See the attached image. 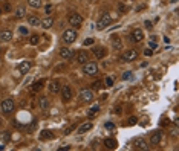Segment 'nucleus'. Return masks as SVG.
<instances>
[{
    "instance_id": "nucleus-1",
    "label": "nucleus",
    "mask_w": 179,
    "mask_h": 151,
    "mask_svg": "<svg viewBox=\"0 0 179 151\" xmlns=\"http://www.w3.org/2000/svg\"><path fill=\"white\" fill-rule=\"evenodd\" d=\"M77 31L74 29V28H71V29H66L64 32H63V41L66 43V44H72L75 40H77Z\"/></svg>"
},
{
    "instance_id": "nucleus-2",
    "label": "nucleus",
    "mask_w": 179,
    "mask_h": 151,
    "mask_svg": "<svg viewBox=\"0 0 179 151\" xmlns=\"http://www.w3.org/2000/svg\"><path fill=\"white\" fill-rule=\"evenodd\" d=\"M67 20H69V23H71V26H72L74 29H77V28H80V26L83 25V17H81L80 14H77V12L69 14Z\"/></svg>"
},
{
    "instance_id": "nucleus-3",
    "label": "nucleus",
    "mask_w": 179,
    "mask_h": 151,
    "mask_svg": "<svg viewBox=\"0 0 179 151\" xmlns=\"http://www.w3.org/2000/svg\"><path fill=\"white\" fill-rule=\"evenodd\" d=\"M110 23H112V17H110L107 12H104V14L101 15V18L96 22V29L103 31V29H106V28H107Z\"/></svg>"
},
{
    "instance_id": "nucleus-4",
    "label": "nucleus",
    "mask_w": 179,
    "mask_h": 151,
    "mask_svg": "<svg viewBox=\"0 0 179 151\" xmlns=\"http://www.w3.org/2000/svg\"><path fill=\"white\" fill-rule=\"evenodd\" d=\"M15 104H14V99L8 98V99H3V102L0 104V109H2V113L5 114H9L12 110H14Z\"/></svg>"
},
{
    "instance_id": "nucleus-5",
    "label": "nucleus",
    "mask_w": 179,
    "mask_h": 151,
    "mask_svg": "<svg viewBox=\"0 0 179 151\" xmlns=\"http://www.w3.org/2000/svg\"><path fill=\"white\" fill-rule=\"evenodd\" d=\"M132 145H133L135 150H139V151H147L148 150V145H147V142L142 139V137H136L132 141Z\"/></svg>"
},
{
    "instance_id": "nucleus-6",
    "label": "nucleus",
    "mask_w": 179,
    "mask_h": 151,
    "mask_svg": "<svg viewBox=\"0 0 179 151\" xmlns=\"http://www.w3.org/2000/svg\"><path fill=\"white\" fill-rule=\"evenodd\" d=\"M83 72H84L86 75H89V76L96 75V74H98V66H96V63H86Z\"/></svg>"
},
{
    "instance_id": "nucleus-7",
    "label": "nucleus",
    "mask_w": 179,
    "mask_h": 151,
    "mask_svg": "<svg viewBox=\"0 0 179 151\" xmlns=\"http://www.w3.org/2000/svg\"><path fill=\"white\" fill-rule=\"evenodd\" d=\"M61 96H63V101L64 102H69L71 101V98H72V89H71V85H61Z\"/></svg>"
},
{
    "instance_id": "nucleus-8",
    "label": "nucleus",
    "mask_w": 179,
    "mask_h": 151,
    "mask_svg": "<svg viewBox=\"0 0 179 151\" xmlns=\"http://www.w3.org/2000/svg\"><path fill=\"white\" fill-rule=\"evenodd\" d=\"M138 58V50L136 49H130V50H127V52H124L123 54V57H121V60L123 61H133V60H136Z\"/></svg>"
},
{
    "instance_id": "nucleus-9",
    "label": "nucleus",
    "mask_w": 179,
    "mask_h": 151,
    "mask_svg": "<svg viewBox=\"0 0 179 151\" xmlns=\"http://www.w3.org/2000/svg\"><path fill=\"white\" fill-rule=\"evenodd\" d=\"M93 92L89 90V89H84V90H81L80 92V99L83 101V102H90L92 99H93Z\"/></svg>"
},
{
    "instance_id": "nucleus-10",
    "label": "nucleus",
    "mask_w": 179,
    "mask_h": 151,
    "mask_svg": "<svg viewBox=\"0 0 179 151\" xmlns=\"http://www.w3.org/2000/svg\"><path fill=\"white\" fill-rule=\"evenodd\" d=\"M74 55H75V52H74L71 47H61V49H60V57H61L63 60H72Z\"/></svg>"
},
{
    "instance_id": "nucleus-11",
    "label": "nucleus",
    "mask_w": 179,
    "mask_h": 151,
    "mask_svg": "<svg viewBox=\"0 0 179 151\" xmlns=\"http://www.w3.org/2000/svg\"><path fill=\"white\" fill-rule=\"evenodd\" d=\"M92 52H93L95 58H98V60H101V58L106 57V49L101 47V46H93V47H92Z\"/></svg>"
},
{
    "instance_id": "nucleus-12",
    "label": "nucleus",
    "mask_w": 179,
    "mask_h": 151,
    "mask_svg": "<svg viewBox=\"0 0 179 151\" xmlns=\"http://www.w3.org/2000/svg\"><path fill=\"white\" fill-rule=\"evenodd\" d=\"M130 38H132V41H135V43L142 41V38H144V32H142V29H133Z\"/></svg>"
},
{
    "instance_id": "nucleus-13",
    "label": "nucleus",
    "mask_w": 179,
    "mask_h": 151,
    "mask_svg": "<svg viewBox=\"0 0 179 151\" xmlns=\"http://www.w3.org/2000/svg\"><path fill=\"white\" fill-rule=\"evenodd\" d=\"M87 60H89V54H87L86 50H80V52L77 54V61H78L80 64H86Z\"/></svg>"
},
{
    "instance_id": "nucleus-14",
    "label": "nucleus",
    "mask_w": 179,
    "mask_h": 151,
    "mask_svg": "<svg viewBox=\"0 0 179 151\" xmlns=\"http://www.w3.org/2000/svg\"><path fill=\"white\" fill-rule=\"evenodd\" d=\"M161 139H162V133H161V131H155V133H152V136H150V144H152V145H158V144L161 142Z\"/></svg>"
},
{
    "instance_id": "nucleus-15",
    "label": "nucleus",
    "mask_w": 179,
    "mask_h": 151,
    "mask_svg": "<svg viewBox=\"0 0 179 151\" xmlns=\"http://www.w3.org/2000/svg\"><path fill=\"white\" fill-rule=\"evenodd\" d=\"M61 90V84L58 82V81H52L51 84H49V92L51 93H58Z\"/></svg>"
},
{
    "instance_id": "nucleus-16",
    "label": "nucleus",
    "mask_w": 179,
    "mask_h": 151,
    "mask_svg": "<svg viewBox=\"0 0 179 151\" xmlns=\"http://www.w3.org/2000/svg\"><path fill=\"white\" fill-rule=\"evenodd\" d=\"M31 61H23V63H20L18 64V70L22 72V74H26V72H29V69H31Z\"/></svg>"
},
{
    "instance_id": "nucleus-17",
    "label": "nucleus",
    "mask_w": 179,
    "mask_h": 151,
    "mask_svg": "<svg viewBox=\"0 0 179 151\" xmlns=\"http://www.w3.org/2000/svg\"><path fill=\"white\" fill-rule=\"evenodd\" d=\"M11 38H12V32H11V31L5 29V31L0 32V40H2V41H11Z\"/></svg>"
},
{
    "instance_id": "nucleus-18",
    "label": "nucleus",
    "mask_w": 179,
    "mask_h": 151,
    "mask_svg": "<svg viewBox=\"0 0 179 151\" xmlns=\"http://www.w3.org/2000/svg\"><path fill=\"white\" fill-rule=\"evenodd\" d=\"M28 23H29L31 26H40L42 20H40L37 15H29V17H28Z\"/></svg>"
},
{
    "instance_id": "nucleus-19",
    "label": "nucleus",
    "mask_w": 179,
    "mask_h": 151,
    "mask_svg": "<svg viewBox=\"0 0 179 151\" xmlns=\"http://www.w3.org/2000/svg\"><path fill=\"white\" fill-rule=\"evenodd\" d=\"M43 87H45V81H39V82H35V84L31 87V93H39Z\"/></svg>"
},
{
    "instance_id": "nucleus-20",
    "label": "nucleus",
    "mask_w": 179,
    "mask_h": 151,
    "mask_svg": "<svg viewBox=\"0 0 179 151\" xmlns=\"http://www.w3.org/2000/svg\"><path fill=\"white\" fill-rule=\"evenodd\" d=\"M112 47H113V49H121V47H123L121 38L116 37V35H113V37H112Z\"/></svg>"
},
{
    "instance_id": "nucleus-21",
    "label": "nucleus",
    "mask_w": 179,
    "mask_h": 151,
    "mask_svg": "<svg viewBox=\"0 0 179 151\" xmlns=\"http://www.w3.org/2000/svg\"><path fill=\"white\" fill-rule=\"evenodd\" d=\"M89 130H92V122H84V124H81V125H80L78 133H80V134H83V133H86V131H89Z\"/></svg>"
},
{
    "instance_id": "nucleus-22",
    "label": "nucleus",
    "mask_w": 179,
    "mask_h": 151,
    "mask_svg": "<svg viewBox=\"0 0 179 151\" xmlns=\"http://www.w3.org/2000/svg\"><path fill=\"white\" fill-rule=\"evenodd\" d=\"M45 29H49V28H52V25H54V18L52 17H46L45 20H42V23H40Z\"/></svg>"
},
{
    "instance_id": "nucleus-23",
    "label": "nucleus",
    "mask_w": 179,
    "mask_h": 151,
    "mask_svg": "<svg viewBox=\"0 0 179 151\" xmlns=\"http://www.w3.org/2000/svg\"><path fill=\"white\" fill-rule=\"evenodd\" d=\"M104 145H106V148H109V150H115V148H116V141L109 137V139L104 141Z\"/></svg>"
},
{
    "instance_id": "nucleus-24",
    "label": "nucleus",
    "mask_w": 179,
    "mask_h": 151,
    "mask_svg": "<svg viewBox=\"0 0 179 151\" xmlns=\"http://www.w3.org/2000/svg\"><path fill=\"white\" fill-rule=\"evenodd\" d=\"M25 14H26V9H25V6H18V8L15 9V17H17V18H22V17H25Z\"/></svg>"
},
{
    "instance_id": "nucleus-25",
    "label": "nucleus",
    "mask_w": 179,
    "mask_h": 151,
    "mask_svg": "<svg viewBox=\"0 0 179 151\" xmlns=\"http://www.w3.org/2000/svg\"><path fill=\"white\" fill-rule=\"evenodd\" d=\"M28 5H29L31 8L37 9V8H40V6H42V0H28Z\"/></svg>"
},
{
    "instance_id": "nucleus-26",
    "label": "nucleus",
    "mask_w": 179,
    "mask_h": 151,
    "mask_svg": "<svg viewBox=\"0 0 179 151\" xmlns=\"http://www.w3.org/2000/svg\"><path fill=\"white\" fill-rule=\"evenodd\" d=\"M47 107H49V101H47V98H46V96L40 98V109H42V110H46Z\"/></svg>"
},
{
    "instance_id": "nucleus-27",
    "label": "nucleus",
    "mask_w": 179,
    "mask_h": 151,
    "mask_svg": "<svg viewBox=\"0 0 179 151\" xmlns=\"http://www.w3.org/2000/svg\"><path fill=\"white\" fill-rule=\"evenodd\" d=\"M52 137H54L52 131H42V134H40V139H42V141H46V139H52Z\"/></svg>"
},
{
    "instance_id": "nucleus-28",
    "label": "nucleus",
    "mask_w": 179,
    "mask_h": 151,
    "mask_svg": "<svg viewBox=\"0 0 179 151\" xmlns=\"http://www.w3.org/2000/svg\"><path fill=\"white\" fill-rule=\"evenodd\" d=\"M75 128H77V124H72V125H69V127H66V128H64L63 134H66V136H67V134H71V133H72Z\"/></svg>"
},
{
    "instance_id": "nucleus-29",
    "label": "nucleus",
    "mask_w": 179,
    "mask_h": 151,
    "mask_svg": "<svg viewBox=\"0 0 179 151\" xmlns=\"http://www.w3.org/2000/svg\"><path fill=\"white\" fill-rule=\"evenodd\" d=\"M98 112H100V105H93V107H90V110L87 112V116H89V117H92L93 114H96Z\"/></svg>"
},
{
    "instance_id": "nucleus-30",
    "label": "nucleus",
    "mask_w": 179,
    "mask_h": 151,
    "mask_svg": "<svg viewBox=\"0 0 179 151\" xmlns=\"http://www.w3.org/2000/svg\"><path fill=\"white\" fill-rule=\"evenodd\" d=\"M2 139H3V142H9L11 141V133L9 131H3L2 133Z\"/></svg>"
},
{
    "instance_id": "nucleus-31",
    "label": "nucleus",
    "mask_w": 179,
    "mask_h": 151,
    "mask_svg": "<svg viewBox=\"0 0 179 151\" xmlns=\"http://www.w3.org/2000/svg\"><path fill=\"white\" fill-rule=\"evenodd\" d=\"M103 85H104V84H103L101 81H95V82L92 84V90H100Z\"/></svg>"
},
{
    "instance_id": "nucleus-32",
    "label": "nucleus",
    "mask_w": 179,
    "mask_h": 151,
    "mask_svg": "<svg viewBox=\"0 0 179 151\" xmlns=\"http://www.w3.org/2000/svg\"><path fill=\"white\" fill-rule=\"evenodd\" d=\"M104 85H106V87H112V85H113V78L107 76V78L104 79Z\"/></svg>"
},
{
    "instance_id": "nucleus-33",
    "label": "nucleus",
    "mask_w": 179,
    "mask_h": 151,
    "mask_svg": "<svg viewBox=\"0 0 179 151\" xmlns=\"http://www.w3.org/2000/svg\"><path fill=\"white\" fill-rule=\"evenodd\" d=\"M39 40H40L39 35H32V37L29 38V43H31V44H37V43H39Z\"/></svg>"
},
{
    "instance_id": "nucleus-34",
    "label": "nucleus",
    "mask_w": 179,
    "mask_h": 151,
    "mask_svg": "<svg viewBox=\"0 0 179 151\" xmlns=\"http://www.w3.org/2000/svg\"><path fill=\"white\" fill-rule=\"evenodd\" d=\"M148 47H150V50H153V49H156V47H158V43L152 40V41L148 43Z\"/></svg>"
},
{
    "instance_id": "nucleus-35",
    "label": "nucleus",
    "mask_w": 179,
    "mask_h": 151,
    "mask_svg": "<svg viewBox=\"0 0 179 151\" xmlns=\"http://www.w3.org/2000/svg\"><path fill=\"white\" fill-rule=\"evenodd\" d=\"M118 9H120L121 12H127V8H126L124 3H120V5H118Z\"/></svg>"
},
{
    "instance_id": "nucleus-36",
    "label": "nucleus",
    "mask_w": 179,
    "mask_h": 151,
    "mask_svg": "<svg viewBox=\"0 0 179 151\" xmlns=\"http://www.w3.org/2000/svg\"><path fill=\"white\" fill-rule=\"evenodd\" d=\"M45 12L47 14V15L52 12V5H46V6H45Z\"/></svg>"
},
{
    "instance_id": "nucleus-37",
    "label": "nucleus",
    "mask_w": 179,
    "mask_h": 151,
    "mask_svg": "<svg viewBox=\"0 0 179 151\" xmlns=\"http://www.w3.org/2000/svg\"><path fill=\"white\" fill-rule=\"evenodd\" d=\"M18 32L23 34V35H26V34H28V29H26L25 26H20V28H18Z\"/></svg>"
},
{
    "instance_id": "nucleus-38",
    "label": "nucleus",
    "mask_w": 179,
    "mask_h": 151,
    "mask_svg": "<svg viewBox=\"0 0 179 151\" xmlns=\"http://www.w3.org/2000/svg\"><path fill=\"white\" fill-rule=\"evenodd\" d=\"M104 127H106L107 130H113V128H115V125H113L112 122H106V125H104Z\"/></svg>"
},
{
    "instance_id": "nucleus-39",
    "label": "nucleus",
    "mask_w": 179,
    "mask_h": 151,
    "mask_svg": "<svg viewBox=\"0 0 179 151\" xmlns=\"http://www.w3.org/2000/svg\"><path fill=\"white\" fill-rule=\"evenodd\" d=\"M90 44H93V40H92V38H87V40H84V46H90Z\"/></svg>"
},
{
    "instance_id": "nucleus-40",
    "label": "nucleus",
    "mask_w": 179,
    "mask_h": 151,
    "mask_svg": "<svg viewBox=\"0 0 179 151\" xmlns=\"http://www.w3.org/2000/svg\"><path fill=\"white\" fill-rule=\"evenodd\" d=\"M67 150H71V145H64V147H60L58 148V151H67Z\"/></svg>"
},
{
    "instance_id": "nucleus-41",
    "label": "nucleus",
    "mask_w": 179,
    "mask_h": 151,
    "mask_svg": "<svg viewBox=\"0 0 179 151\" xmlns=\"http://www.w3.org/2000/svg\"><path fill=\"white\" fill-rule=\"evenodd\" d=\"M136 121H138L136 117H130V119H129V124H130V125H135V124H136Z\"/></svg>"
},
{
    "instance_id": "nucleus-42",
    "label": "nucleus",
    "mask_w": 179,
    "mask_h": 151,
    "mask_svg": "<svg viewBox=\"0 0 179 151\" xmlns=\"http://www.w3.org/2000/svg\"><path fill=\"white\" fill-rule=\"evenodd\" d=\"M130 76H132V74H130V72H126V74L123 75V79H129Z\"/></svg>"
},
{
    "instance_id": "nucleus-43",
    "label": "nucleus",
    "mask_w": 179,
    "mask_h": 151,
    "mask_svg": "<svg viewBox=\"0 0 179 151\" xmlns=\"http://www.w3.org/2000/svg\"><path fill=\"white\" fill-rule=\"evenodd\" d=\"M3 9H5V11H9V9H11V5H9V3H5V5H3Z\"/></svg>"
},
{
    "instance_id": "nucleus-44",
    "label": "nucleus",
    "mask_w": 179,
    "mask_h": 151,
    "mask_svg": "<svg viewBox=\"0 0 179 151\" xmlns=\"http://www.w3.org/2000/svg\"><path fill=\"white\" fill-rule=\"evenodd\" d=\"M145 28L147 29H152V22H145Z\"/></svg>"
},
{
    "instance_id": "nucleus-45",
    "label": "nucleus",
    "mask_w": 179,
    "mask_h": 151,
    "mask_svg": "<svg viewBox=\"0 0 179 151\" xmlns=\"http://www.w3.org/2000/svg\"><path fill=\"white\" fill-rule=\"evenodd\" d=\"M144 54H145V55H147V57H148V55H152V50H150V49H147V50H145V52H144Z\"/></svg>"
},
{
    "instance_id": "nucleus-46",
    "label": "nucleus",
    "mask_w": 179,
    "mask_h": 151,
    "mask_svg": "<svg viewBox=\"0 0 179 151\" xmlns=\"http://www.w3.org/2000/svg\"><path fill=\"white\" fill-rule=\"evenodd\" d=\"M115 113H121V107H116L115 109Z\"/></svg>"
},
{
    "instance_id": "nucleus-47",
    "label": "nucleus",
    "mask_w": 179,
    "mask_h": 151,
    "mask_svg": "<svg viewBox=\"0 0 179 151\" xmlns=\"http://www.w3.org/2000/svg\"><path fill=\"white\" fill-rule=\"evenodd\" d=\"M2 12H3V11H2V8H0V14H2Z\"/></svg>"
},
{
    "instance_id": "nucleus-48",
    "label": "nucleus",
    "mask_w": 179,
    "mask_h": 151,
    "mask_svg": "<svg viewBox=\"0 0 179 151\" xmlns=\"http://www.w3.org/2000/svg\"><path fill=\"white\" fill-rule=\"evenodd\" d=\"M0 113H2V109H0Z\"/></svg>"
}]
</instances>
